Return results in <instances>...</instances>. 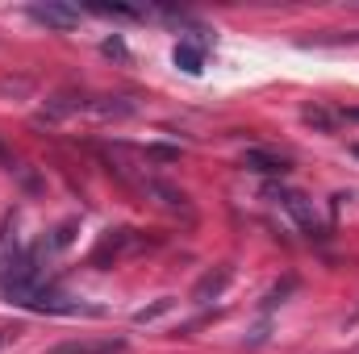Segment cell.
Wrapping results in <instances>:
<instances>
[{
  "instance_id": "5b68a950",
  "label": "cell",
  "mask_w": 359,
  "mask_h": 354,
  "mask_svg": "<svg viewBox=\"0 0 359 354\" xmlns=\"http://www.w3.org/2000/svg\"><path fill=\"white\" fill-rule=\"evenodd\" d=\"M17 334H21V330H17V325H0V351H4V346H8V342H13V338H17Z\"/></svg>"
},
{
  "instance_id": "8992f818",
  "label": "cell",
  "mask_w": 359,
  "mask_h": 354,
  "mask_svg": "<svg viewBox=\"0 0 359 354\" xmlns=\"http://www.w3.org/2000/svg\"><path fill=\"white\" fill-rule=\"evenodd\" d=\"M355 155H359V146H355Z\"/></svg>"
},
{
  "instance_id": "277c9868",
  "label": "cell",
  "mask_w": 359,
  "mask_h": 354,
  "mask_svg": "<svg viewBox=\"0 0 359 354\" xmlns=\"http://www.w3.org/2000/svg\"><path fill=\"white\" fill-rule=\"evenodd\" d=\"M126 346V342H67V346H59L55 354H117Z\"/></svg>"
},
{
  "instance_id": "6da1fadb",
  "label": "cell",
  "mask_w": 359,
  "mask_h": 354,
  "mask_svg": "<svg viewBox=\"0 0 359 354\" xmlns=\"http://www.w3.org/2000/svg\"><path fill=\"white\" fill-rule=\"evenodd\" d=\"M29 17H34L38 25H46V29H59V34H67V29H76V25L84 21V13H80V8H72V4H59V0L29 4Z\"/></svg>"
},
{
  "instance_id": "7a4b0ae2",
  "label": "cell",
  "mask_w": 359,
  "mask_h": 354,
  "mask_svg": "<svg viewBox=\"0 0 359 354\" xmlns=\"http://www.w3.org/2000/svg\"><path fill=\"white\" fill-rule=\"evenodd\" d=\"M276 200L284 204V213H288L305 234H322V221H318V208H313L309 196H301V192H276Z\"/></svg>"
},
{
  "instance_id": "3957f363",
  "label": "cell",
  "mask_w": 359,
  "mask_h": 354,
  "mask_svg": "<svg viewBox=\"0 0 359 354\" xmlns=\"http://www.w3.org/2000/svg\"><path fill=\"white\" fill-rule=\"evenodd\" d=\"M172 59H176V67H184L188 76H201V67H205V42H188L184 38Z\"/></svg>"
}]
</instances>
